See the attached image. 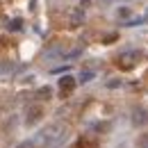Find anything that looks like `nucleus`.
Here are the masks:
<instances>
[{"instance_id":"1","label":"nucleus","mask_w":148,"mask_h":148,"mask_svg":"<svg viewBox=\"0 0 148 148\" xmlns=\"http://www.w3.org/2000/svg\"><path fill=\"white\" fill-rule=\"evenodd\" d=\"M66 125L64 123H50V125H46L43 130H39L37 134H32L30 139H25L18 148H57L59 144H64L66 141Z\"/></svg>"},{"instance_id":"2","label":"nucleus","mask_w":148,"mask_h":148,"mask_svg":"<svg viewBox=\"0 0 148 148\" xmlns=\"http://www.w3.org/2000/svg\"><path fill=\"white\" fill-rule=\"evenodd\" d=\"M137 62H139V50H125V53H121L114 59L119 71H132L137 66Z\"/></svg>"},{"instance_id":"3","label":"nucleus","mask_w":148,"mask_h":148,"mask_svg":"<svg viewBox=\"0 0 148 148\" xmlns=\"http://www.w3.org/2000/svg\"><path fill=\"white\" fill-rule=\"evenodd\" d=\"M46 116V110H43V105H27L25 107V125H37L39 121Z\"/></svg>"},{"instance_id":"4","label":"nucleus","mask_w":148,"mask_h":148,"mask_svg":"<svg viewBox=\"0 0 148 148\" xmlns=\"http://www.w3.org/2000/svg\"><path fill=\"white\" fill-rule=\"evenodd\" d=\"M84 23V9L82 7H71L66 12V27L69 30H77Z\"/></svg>"},{"instance_id":"5","label":"nucleus","mask_w":148,"mask_h":148,"mask_svg":"<svg viewBox=\"0 0 148 148\" xmlns=\"http://www.w3.org/2000/svg\"><path fill=\"white\" fill-rule=\"evenodd\" d=\"M75 84H77V80H75L73 75H62L59 82H57V87H59V96H62V98H69V96L73 93Z\"/></svg>"},{"instance_id":"6","label":"nucleus","mask_w":148,"mask_h":148,"mask_svg":"<svg viewBox=\"0 0 148 148\" xmlns=\"http://www.w3.org/2000/svg\"><path fill=\"white\" fill-rule=\"evenodd\" d=\"M132 125H137V128H144V125H148V110L146 107H134L132 110Z\"/></svg>"},{"instance_id":"7","label":"nucleus","mask_w":148,"mask_h":148,"mask_svg":"<svg viewBox=\"0 0 148 148\" xmlns=\"http://www.w3.org/2000/svg\"><path fill=\"white\" fill-rule=\"evenodd\" d=\"M75 146L77 148H98V139L96 137H80Z\"/></svg>"},{"instance_id":"8","label":"nucleus","mask_w":148,"mask_h":148,"mask_svg":"<svg viewBox=\"0 0 148 148\" xmlns=\"http://www.w3.org/2000/svg\"><path fill=\"white\" fill-rule=\"evenodd\" d=\"M34 96H37L39 100H50V98H53V89H50L48 84H46V87H39Z\"/></svg>"},{"instance_id":"9","label":"nucleus","mask_w":148,"mask_h":148,"mask_svg":"<svg viewBox=\"0 0 148 148\" xmlns=\"http://www.w3.org/2000/svg\"><path fill=\"white\" fill-rule=\"evenodd\" d=\"M7 30H12V32H18V30H23V21H21V18H12L9 23H7Z\"/></svg>"},{"instance_id":"10","label":"nucleus","mask_w":148,"mask_h":148,"mask_svg":"<svg viewBox=\"0 0 148 148\" xmlns=\"http://www.w3.org/2000/svg\"><path fill=\"white\" fill-rule=\"evenodd\" d=\"M93 75H96V73H93L91 69L82 71V73H80V82H82V84H84V82H91V80H93Z\"/></svg>"},{"instance_id":"11","label":"nucleus","mask_w":148,"mask_h":148,"mask_svg":"<svg viewBox=\"0 0 148 148\" xmlns=\"http://www.w3.org/2000/svg\"><path fill=\"white\" fill-rule=\"evenodd\" d=\"M137 148H148V132L139 134V139H137Z\"/></svg>"},{"instance_id":"12","label":"nucleus","mask_w":148,"mask_h":148,"mask_svg":"<svg viewBox=\"0 0 148 148\" xmlns=\"http://www.w3.org/2000/svg\"><path fill=\"white\" fill-rule=\"evenodd\" d=\"M130 16V7H119L116 9V18H128Z\"/></svg>"},{"instance_id":"13","label":"nucleus","mask_w":148,"mask_h":148,"mask_svg":"<svg viewBox=\"0 0 148 148\" xmlns=\"http://www.w3.org/2000/svg\"><path fill=\"white\" fill-rule=\"evenodd\" d=\"M93 130H96V132H107V130H110V123H96Z\"/></svg>"},{"instance_id":"14","label":"nucleus","mask_w":148,"mask_h":148,"mask_svg":"<svg viewBox=\"0 0 148 148\" xmlns=\"http://www.w3.org/2000/svg\"><path fill=\"white\" fill-rule=\"evenodd\" d=\"M116 39H119V34L112 32V34H105V37H103V43H112V41H116Z\"/></svg>"},{"instance_id":"15","label":"nucleus","mask_w":148,"mask_h":148,"mask_svg":"<svg viewBox=\"0 0 148 148\" xmlns=\"http://www.w3.org/2000/svg\"><path fill=\"white\" fill-rule=\"evenodd\" d=\"M119 84H121V80H110V82H107V87H110V89H114V87H119Z\"/></svg>"},{"instance_id":"16","label":"nucleus","mask_w":148,"mask_h":148,"mask_svg":"<svg viewBox=\"0 0 148 148\" xmlns=\"http://www.w3.org/2000/svg\"><path fill=\"white\" fill-rule=\"evenodd\" d=\"M37 5H39V0H30V12H37Z\"/></svg>"},{"instance_id":"17","label":"nucleus","mask_w":148,"mask_h":148,"mask_svg":"<svg viewBox=\"0 0 148 148\" xmlns=\"http://www.w3.org/2000/svg\"><path fill=\"white\" fill-rule=\"evenodd\" d=\"M103 2H105V5H110V2H114V0H103Z\"/></svg>"},{"instance_id":"18","label":"nucleus","mask_w":148,"mask_h":148,"mask_svg":"<svg viewBox=\"0 0 148 148\" xmlns=\"http://www.w3.org/2000/svg\"><path fill=\"white\" fill-rule=\"evenodd\" d=\"M82 2H89V0H82Z\"/></svg>"}]
</instances>
